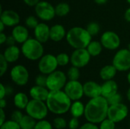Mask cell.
I'll use <instances>...</instances> for the list:
<instances>
[{"mask_svg":"<svg viewBox=\"0 0 130 129\" xmlns=\"http://www.w3.org/2000/svg\"><path fill=\"white\" fill-rule=\"evenodd\" d=\"M109 106L107 99L102 96L91 98L85 105L84 116L87 122L100 124L103 120L107 118Z\"/></svg>","mask_w":130,"mask_h":129,"instance_id":"cell-1","label":"cell"},{"mask_svg":"<svg viewBox=\"0 0 130 129\" xmlns=\"http://www.w3.org/2000/svg\"><path fill=\"white\" fill-rule=\"evenodd\" d=\"M72 100L64 90H51L46 100V106L50 113L55 115H63L69 111Z\"/></svg>","mask_w":130,"mask_h":129,"instance_id":"cell-2","label":"cell"},{"mask_svg":"<svg viewBox=\"0 0 130 129\" xmlns=\"http://www.w3.org/2000/svg\"><path fill=\"white\" fill-rule=\"evenodd\" d=\"M67 43L75 49L87 48L92 40V36L88 33L86 28L81 27H74L67 31Z\"/></svg>","mask_w":130,"mask_h":129,"instance_id":"cell-3","label":"cell"},{"mask_svg":"<svg viewBox=\"0 0 130 129\" xmlns=\"http://www.w3.org/2000/svg\"><path fill=\"white\" fill-rule=\"evenodd\" d=\"M21 53L23 56L31 61L39 60L44 53L43 43L36 38H29L21 45Z\"/></svg>","mask_w":130,"mask_h":129,"instance_id":"cell-4","label":"cell"},{"mask_svg":"<svg viewBox=\"0 0 130 129\" xmlns=\"http://www.w3.org/2000/svg\"><path fill=\"white\" fill-rule=\"evenodd\" d=\"M25 111L27 115L35 119L37 121L44 119L47 116L48 112H50L46 102L34 99L29 101Z\"/></svg>","mask_w":130,"mask_h":129,"instance_id":"cell-5","label":"cell"},{"mask_svg":"<svg viewBox=\"0 0 130 129\" xmlns=\"http://www.w3.org/2000/svg\"><path fill=\"white\" fill-rule=\"evenodd\" d=\"M67 78L66 74L63 71L56 70L47 75L46 87L50 91L62 90L67 83Z\"/></svg>","mask_w":130,"mask_h":129,"instance_id":"cell-6","label":"cell"},{"mask_svg":"<svg viewBox=\"0 0 130 129\" xmlns=\"http://www.w3.org/2000/svg\"><path fill=\"white\" fill-rule=\"evenodd\" d=\"M36 15L43 21L53 20L56 14L55 7L46 1H40L34 7Z\"/></svg>","mask_w":130,"mask_h":129,"instance_id":"cell-7","label":"cell"},{"mask_svg":"<svg viewBox=\"0 0 130 129\" xmlns=\"http://www.w3.org/2000/svg\"><path fill=\"white\" fill-rule=\"evenodd\" d=\"M59 66L56 56L53 54L43 55L38 62V69L41 74L48 75L55 71Z\"/></svg>","mask_w":130,"mask_h":129,"instance_id":"cell-8","label":"cell"},{"mask_svg":"<svg viewBox=\"0 0 130 129\" xmlns=\"http://www.w3.org/2000/svg\"><path fill=\"white\" fill-rule=\"evenodd\" d=\"M114 67L119 71H126L130 69V51L128 49L118 50L113 58Z\"/></svg>","mask_w":130,"mask_h":129,"instance_id":"cell-9","label":"cell"},{"mask_svg":"<svg viewBox=\"0 0 130 129\" xmlns=\"http://www.w3.org/2000/svg\"><path fill=\"white\" fill-rule=\"evenodd\" d=\"M129 114V109L126 105L123 103L110 105L108 109L107 118L113 121L115 123H119L123 121Z\"/></svg>","mask_w":130,"mask_h":129,"instance_id":"cell-10","label":"cell"},{"mask_svg":"<svg viewBox=\"0 0 130 129\" xmlns=\"http://www.w3.org/2000/svg\"><path fill=\"white\" fill-rule=\"evenodd\" d=\"M11 81L18 86H24L29 81V71L23 65H14L10 71Z\"/></svg>","mask_w":130,"mask_h":129,"instance_id":"cell-11","label":"cell"},{"mask_svg":"<svg viewBox=\"0 0 130 129\" xmlns=\"http://www.w3.org/2000/svg\"><path fill=\"white\" fill-rule=\"evenodd\" d=\"M63 90L72 100V101L80 100L82 98V97L85 95L83 84L78 80V81L69 80L66 86L64 87Z\"/></svg>","mask_w":130,"mask_h":129,"instance_id":"cell-12","label":"cell"},{"mask_svg":"<svg viewBox=\"0 0 130 129\" xmlns=\"http://www.w3.org/2000/svg\"><path fill=\"white\" fill-rule=\"evenodd\" d=\"M91 56L86 48L76 49L70 56V63L79 68L85 67L90 62Z\"/></svg>","mask_w":130,"mask_h":129,"instance_id":"cell-13","label":"cell"},{"mask_svg":"<svg viewBox=\"0 0 130 129\" xmlns=\"http://www.w3.org/2000/svg\"><path fill=\"white\" fill-rule=\"evenodd\" d=\"M101 43L104 48L109 50H115L120 45V38L117 33L113 31H105L101 37Z\"/></svg>","mask_w":130,"mask_h":129,"instance_id":"cell-14","label":"cell"},{"mask_svg":"<svg viewBox=\"0 0 130 129\" xmlns=\"http://www.w3.org/2000/svg\"><path fill=\"white\" fill-rule=\"evenodd\" d=\"M0 21H2L5 27H14L19 24L20 16L19 14L13 10H4L1 9Z\"/></svg>","mask_w":130,"mask_h":129,"instance_id":"cell-15","label":"cell"},{"mask_svg":"<svg viewBox=\"0 0 130 129\" xmlns=\"http://www.w3.org/2000/svg\"><path fill=\"white\" fill-rule=\"evenodd\" d=\"M34 38L42 43H46L50 39V27L46 23H39L34 29Z\"/></svg>","mask_w":130,"mask_h":129,"instance_id":"cell-16","label":"cell"},{"mask_svg":"<svg viewBox=\"0 0 130 129\" xmlns=\"http://www.w3.org/2000/svg\"><path fill=\"white\" fill-rule=\"evenodd\" d=\"M83 87L85 95L90 99L101 96V85L95 81H87L83 84Z\"/></svg>","mask_w":130,"mask_h":129,"instance_id":"cell-17","label":"cell"},{"mask_svg":"<svg viewBox=\"0 0 130 129\" xmlns=\"http://www.w3.org/2000/svg\"><path fill=\"white\" fill-rule=\"evenodd\" d=\"M49 94H50V90L46 87H42L38 85L33 86L29 91V94L31 99L44 101V102H46Z\"/></svg>","mask_w":130,"mask_h":129,"instance_id":"cell-18","label":"cell"},{"mask_svg":"<svg viewBox=\"0 0 130 129\" xmlns=\"http://www.w3.org/2000/svg\"><path fill=\"white\" fill-rule=\"evenodd\" d=\"M11 35L14 38L16 43H21V44L30 38L27 28L25 26L19 25V24L13 27Z\"/></svg>","mask_w":130,"mask_h":129,"instance_id":"cell-19","label":"cell"},{"mask_svg":"<svg viewBox=\"0 0 130 129\" xmlns=\"http://www.w3.org/2000/svg\"><path fill=\"white\" fill-rule=\"evenodd\" d=\"M118 93V84L114 80L105 81L101 84V96L108 99Z\"/></svg>","mask_w":130,"mask_h":129,"instance_id":"cell-20","label":"cell"},{"mask_svg":"<svg viewBox=\"0 0 130 129\" xmlns=\"http://www.w3.org/2000/svg\"><path fill=\"white\" fill-rule=\"evenodd\" d=\"M67 32L66 28L59 24L53 25L50 27V40L54 42H59L66 37Z\"/></svg>","mask_w":130,"mask_h":129,"instance_id":"cell-21","label":"cell"},{"mask_svg":"<svg viewBox=\"0 0 130 129\" xmlns=\"http://www.w3.org/2000/svg\"><path fill=\"white\" fill-rule=\"evenodd\" d=\"M21 50L15 45L8 46V47L4 50L3 56L8 63H13L18 60Z\"/></svg>","mask_w":130,"mask_h":129,"instance_id":"cell-22","label":"cell"},{"mask_svg":"<svg viewBox=\"0 0 130 129\" xmlns=\"http://www.w3.org/2000/svg\"><path fill=\"white\" fill-rule=\"evenodd\" d=\"M117 72V70L113 64L107 65L102 67V68L101 69L100 77L104 81H108V80H112L116 76Z\"/></svg>","mask_w":130,"mask_h":129,"instance_id":"cell-23","label":"cell"},{"mask_svg":"<svg viewBox=\"0 0 130 129\" xmlns=\"http://www.w3.org/2000/svg\"><path fill=\"white\" fill-rule=\"evenodd\" d=\"M14 105L18 109H25L28 103L29 99L26 94L23 92H18L14 96Z\"/></svg>","mask_w":130,"mask_h":129,"instance_id":"cell-24","label":"cell"},{"mask_svg":"<svg viewBox=\"0 0 130 129\" xmlns=\"http://www.w3.org/2000/svg\"><path fill=\"white\" fill-rule=\"evenodd\" d=\"M85 106L80 100H75L73 101V103H72L69 112L72 117H76L79 119L80 117L85 115Z\"/></svg>","mask_w":130,"mask_h":129,"instance_id":"cell-25","label":"cell"},{"mask_svg":"<svg viewBox=\"0 0 130 129\" xmlns=\"http://www.w3.org/2000/svg\"><path fill=\"white\" fill-rule=\"evenodd\" d=\"M103 48L104 46L101 44V41L91 40L86 49L88 51L89 54L91 56V57H96L101 53Z\"/></svg>","mask_w":130,"mask_h":129,"instance_id":"cell-26","label":"cell"},{"mask_svg":"<svg viewBox=\"0 0 130 129\" xmlns=\"http://www.w3.org/2000/svg\"><path fill=\"white\" fill-rule=\"evenodd\" d=\"M37 123V120L29 115H24L19 124L21 129H34Z\"/></svg>","mask_w":130,"mask_h":129,"instance_id":"cell-27","label":"cell"},{"mask_svg":"<svg viewBox=\"0 0 130 129\" xmlns=\"http://www.w3.org/2000/svg\"><path fill=\"white\" fill-rule=\"evenodd\" d=\"M56 14L59 17L66 16L70 11V6L66 2H60L55 6Z\"/></svg>","mask_w":130,"mask_h":129,"instance_id":"cell-28","label":"cell"},{"mask_svg":"<svg viewBox=\"0 0 130 129\" xmlns=\"http://www.w3.org/2000/svg\"><path fill=\"white\" fill-rule=\"evenodd\" d=\"M66 75L69 81H78L80 78L79 68L72 65V67L69 68Z\"/></svg>","mask_w":130,"mask_h":129,"instance_id":"cell-29","label":"cell"},{"mask_svg":"<svg viewBox=\"0 0 130 129\" xmlns=\"http://www.w3.org/2000/svg\"><path fill=\"white\" fill-rule=\"evenodd\" d=\"M56 59L59 66H66L70 62V56H69V55L65 52L58 54L56 56Z\"/></svg>","mask_w":130,"mask_h":129,"instance_id":"cell-30","label":"cell"},{"mask_svg":"<svg viewBox=\"0 0 130 129\" xmlns=\"http://www.w3.org/2000/svg\"><path fill=\"white\" fill-rule=\"evenodd\" d=\"M86 29L88 31V33L92 36H96L100 32L101 27H100V25H99L98 23H97V22H90L87 25Z\"/></svg>","mask_w":130,"mask_h":129,"instance_id":"cell-31","label":"cell"},{"mask_svg":"<svg viewBox=\"0 0 130 129\" xmlns=\"http://www.w3.org/2000/svg\"><path fill=\"white\" fill-rule=\"evenodd\" d=\"M53 127L56 129H65L67 127V122L62 117H56L53 119Z\"/></svg>","mask_w":130,"mask_h":129,"instance_id":"cell-32","label":"cell"},{"mask_svg":"<svg viewBox=\"0 0 130 129\" xmlns=\"http://www.w3.org/2000/svg\"><path fill=\"white\" fill-rule=\"evenodd\" d=\"M0 129H21L20 124L11 119L6 120L2 125H0Z\"/></svg>","mask_w":130,"mask_h":129,"instance_id":"cell-33","label":"cell"},{"mask_svg":"<svg viewBox=\"0 0 130 129\" xmlns=\"http://www.w3.org/2000/svg\"><path fill=\"white\" fill-rule=\"evenodd\" d=\"M116 124L113 121L107 118L103 120L99 125L100 129H116Z\"/></svg>","mask_w":130,"mask_h":129,"instance_id":"cell-34","label":"cell"},{"mask_svg":"<svg viewBox=\"0 0 130 129\" xmlns=\"http://www.w3.org/2000/svg\"><path fill=\"white\" fill-rule=\"evenodd\" d=\"M34 129H53V125L47 120L42 119L37 122Z\"/></svg>","mask_w":130,"mask_h":129,"instance_id":"cell-35","label":"cell"},{"mask_svg":"<svg viewBox=\"0 0 130 129\" xmlns=\"http://www.w3.org/2000/svg\"><path fill=\"white\" fill-rule=\"evenodd\" d=\"M39 24L37 18L35 16H28L27 17H26L25 19V25L27 27L30 28V29H34L37 24Z\"/></svg>","mask_w":130,"mask_h":129,"instance_id":"cell-36","label":"cell"},{"mask_svg":"<svg viewBox=\"0 0 130 129\" xmlns=\"http://www.w3.org/2000/svg\"><path fill=\"white\" fill-rule=\"evenodd\" d=\"M8 61L5 59L3 54L0 55V76L2 77L8 69Z\"/></svg>","mask_w":130,"mask_h":129,"instance_id":"cell-37","label":"cell"},{"mask_svg":"<svg viewBox=\"0 0 130 129\" xmlns=\"http://www.w3.org/2000/svg\"><path fill=\"white\" fill-rule=\"evenodd\" d=\"M122 100H123V97L119 93H117L116 94L113 95L112 97H110L107 99V101H108V103L110 106L120 103H122Z\"/></svg>","mask_w":130,"mask_h":129,"instance_id":"cell-38","label":"cell"},{"mask_svg":"<svg viewBox=\"0 0 130 129\" xmlns=\"http://www.w3.org/2000/svg\"><path fill=\"white\" fill-rule=\"evenodd\" d=\"M46 81H47V75L40 74L37 76L35 78V84L38 86L46 87Z\"/></svg>","mask_w":130,"mask_h":129,"instance_id":"cell-39","label":"cell"},{"mask_svg":"<svg viewBox=\"0 0 130 129\" xmlns=\"http://www.w3.org/2000/svg\"><path fill=\"white\" fill-rule=\"evenodd\" d=\"M23 116H24L23 113L21 112L20 109H18L17 110H14V111H13L11 113V119L19 123L20 121L22 119Z\"/></svg>","mask_w":130,"mask_h":129,"instance_id":"cell-40","label":"cell"},{"mask_svg":"<svg viewBox=\"0 0 130 129\" xmlns=\"http://www.w3.org/2000/svg\"><path fill=\"white\" fill-rule=\"evenodd\" d=\"M80 122L78 120V118L76 117H72V119L69 120L68 123V126L69 129H78L80 127Z\"/></svg>","mask_w":130,"mask_h":129,"instance_id":"cell-41","label":"cell"},{"mask_svg":"<svg viewBox=\"0 0 130 129\" xmlns=\"http://www.w3.org/2000/svg\"><path fill=\"white\" fill-rule=\"evenodd\" d=\"M79 129H100L99 126H98V124H94L90 122H87L86 123L83 124L80 126Z\"/></svg>","mask_w":130,"mask_h":129,"instance_id":"cell-42","label":"cell"},{"mask_svg":"<svg viewBox=\"0 0 130 129\" xmlns=\"http://www.w3.org/2000/svg\"><path fill=\"white\" fill-rule=\"evenodd\" d=\"M7 94V87L3 84H0V99H4Z\"/></svg>","mask_w":130,"mask_h":129,"instance_id":"cell-43","label":"cell"},{"mask_svg":"<svg viewBox=\"0 0 130 129\" xmlns=\"http://www.w3.org/2000/svg\"><path fill=\"white\" fill-rule=\"evenodd\" d=\"M24 1V2L27 5H28V6H30V7H35V5L40 1V0H23Z\"/></svg>","mask_w":130,"mask_h":129,"instance_id":"cell-44","label":"cell"},{"mask_svg":"<svg viewBox=\"0 0 130 129\" xmlns=\"http://www.w3.org/2000/svg\"><path fill=\"white\" fill-rule=\"evenodd\" d=\"M0 115H1V118H0V125H1L6 121V116L4 109H0Z\"/></svg>","mask_w":130,"mask_h":129,"instance_id":"cell-45","label":"cell"},{"mask_svg":"<svg viewBox=\"0 0 130 129\" xmlns=\"http://www.w3.org/2000/svg\"><path fill=\"white\" fill-rule=\"evenodd\" d=\"M15 43H16V41H15L14 38V37L12 36V35H11V36H8L5 43H6L8 46H12V45H14Z\"/></svg>","mask_w":130,"mask_h":129,"instance_id":"cell-46","label":"cell"},{"mask_svg":"<svg viewBox=\"0 0 130 129\" xmlns=\"http://www.w3.org/2000/svg\"><path fill=\"white\" fill-rule=\"evenodd\" d=\"M8 36H6L5 33H4V32H1L0 33V44H4L6 43Z\"/></svg>","mask_w":130,"mask_h":129,"instance_id":"cell-47","label":"cell"},{"mask_svg":"<svg viewBox=\"0 0 130 129\" xmlns=\"http://www.w3.org/2000/svg\"><path fill=\"white\" fill-rule=\"evenodd\" d=\"M124 18L127 22H130V7L126 10L124 14Z\"/></svg>","mask_w":130,"mask_h":129,"instance_id":"cell-48","label":"cell"},{"mask_svg":"<svg viewBox=\"0 0 130 129\" xmlns=\"http://www.w3.org/2000/svg\"><path fill=\"white\" fill-rule=\"evenodd\" d=\"M7 103L6 100L4 99H0V109H5L6 107Z\"/></svg>","mask_w":130,"mask_h":129,"instance_id":"cell-49","label":"cell"},{"mask_svg":"<svg viewBox=\"0 0 130 129\" xmlns=\"http://www.w3.org/2000/svg\"><path fill=\"white\" fill-rule=\"evenodd\" d=\"M97 4H99V5H104L105 4L108 0H94Z\"/></svg>","mask_w":130,"mask_h":129,"instance_id":"cell-50","label":"cell"},{"mask_svg":"<svg viewBox=\"0 0 130 129\" xmlns=\"http://www.w3.org/2000/svg\"><path fill=\"white\" fill-rule=\"evenodd\" d=\"M5 25L2 22V21H0V33L1 32H3L4 31V29H5Z\"/></svg>","mask_w":130,"mask_h":129,"instance_id":"cell-51","label":"cell"},{"mask_svg":"<svg viewBox=\"0 0 130 129\" xmlns=\"http://www.w3.org/2000/svg\"><path fill=\"white\" fill-rule=\"evenodd\" d=\"M126 97H127L128 100L130 102V87L128 89V91H127V94H126Z\"/></svg>","mask_w":130,"mask_h":129,"instance_id":"cell-52","label":"cell"},{"mask_svg":"<svg viewBox=\"0 0 130 129\" xmlns=\"http://www.w3.org/2000/svg\"><path fill=\"white\" fill-rule=\"evenodd\" d=\"M127 81H128V82L130 84V71L128 73V75H127Z\"/></svg>","mask_w":130,"mask_h":129,"instance_id":"cell-53","label":"cell"},{"mask_svg":"<svg viewBox=\"0 0 130 129\" xmlns=\"http://www.w3.org/2000/svg\"><path fill=\"white\" fill-rule=\"evenodd\" d=\"M128 49L130 51V43H129V46H128Z\"/></svg>","mask_w":130,"mask_h":129,"instance_id":"cell-54","label":"cell"},{"mask_svg":"<svg viewBox=\"0 0 130 129\" xmlns=\"http://www.w3.org/2000/svg\"><path fill=\"white\" fill-rule=\"evenodd\" d=\"M126 2H128V3L130 5V0H126Z\"/></svg>","mask_w":130,"mask_h":129,"instance_id":"cell-55","label":"cell"},{"mask_svg":"<svg viewBox=\"0 0 130 129\" xmlns=\"http://www.w3.org/2000/svg\"><path fill=\"white\" fill-rule=\"evenodd\" d=\"M116 129H120V128H116Z\"/></svg>","mask_w":130,"mask_h":129,"instance_id":"cell-56","label":"cell"},{"mask_svg":"<svg viewBox=\"0 0 130 129\" xmlns=\"http://www.w3.org/2000/svg\"><path fill=\"white\" fill-rule=\"evenodd\" d=\"M78 129H79V128H78Z\"/></svg>","mask_w":130,"mask_h":129,"instance_id":"cell-57","label":"cell"}]
</instances>
